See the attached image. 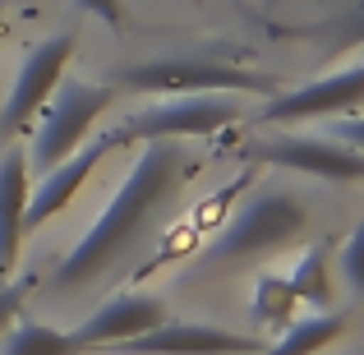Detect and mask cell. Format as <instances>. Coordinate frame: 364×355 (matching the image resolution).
<instances>
[{
  "mask_svg": "<svg viewBox=\"0 0 364 355\" xmlns=\"http://www.w3.org/2000/svg\"><path fill=\"white\" fill-rule=\"evenodd\" d=\"M245 152L254 161L323 180V185H364V152L337 143L323 129H277L272 139H254Z\"/></svg>",
  "mask_w": 364,
  "mask_h": 355,
  "instance_id": "cell-6",
  "label": "cell"
},
{
  "mask_svg": "<svg viewBox=\"0 0 364 355\" xmlns=\"http://www.w3.org/2000/svg\"><path fill=\"white\" fill-rule=\"evenodd\" d=\"M249 319H254L258 337H277L291 319H300V300H295L291 282L282 272H258L254 291H249Z\"/></svg>",
  "mask_w": 364,
  "mask_h": 355,
  "instance_id": "cell-15",
  "label": "cell"
},
{
  "mask_svg": "<svg viewBox=\"0 0 364 355\" xmlns=\"http://www.w3.org/2000/svg\"><path fill=\"white\" fill-rule=\"evenodd\" d=\"M245 120V102L231 92H180V97H157L152 107L134 111L120 124L124 143H157V139H208V134H222L226 124Z\"/></svg>",
  "mask_w": 364,
  "mask_h": 355,
  "instance_id": "cell-5",
  "label": "cell"
},
{
  "mask_svg": "<svg viewBox=\"0 0 364 355\" xmlns=\"http://www.w3.org/2000/svg\"><path fill=\"white\" fill-rule=\"evenodd\" d=\"M323 134H332L337 143H346V148L364 152V116H346V120H332V124H318Z\"/></svg>",
  "mask_w": 364,
  "mask_h": 355,
  "instance_id": "cell-19",
  "label": "cell"
},
{
  "mask_svg": "<svg viewBox=\"0 0 364 355\" xmlns=\"http://www.w3.org/2000/svg\"><path fill=\"white\" fill-rule=\"evenodd\" d=\"M332 263H337V277L346 282V291L364 300V222L346 231V240H341L337 254H332Z\"/></svg>",
  "mask_w": 364,
  "mask_h": 355,
  "instance_id": "cell-18",
  "label": "cell"
},
{
  "mask_svg": "<svg viewBox=\"0 0 364 355\" xmlns=\"http://www.w3.org/2000/svg\"><path fill=\"white\" fill-rule=\"evenodd\" d=\"M120 143H124V134H120V124H116V129H102L97 139H88L79 152H70L65 161H55L51 171H42V176L33 180V194H28L23 231L33 235V231H42L46 222H55V217L79 198V189L92 180V171H97L102 161L120 148Z\"/></svg>",
  "mask_w": 364,
  "mask_h": 355,
  "instance_id": "cell-9",
  "label": "cell"
},
{
  "mask_svg": "<svg viewBox=\"0 0 364 355\" xmlns=\"http://www.w3.org/2000/svg\"><path fill=\"white\" fill-rule=\"evenodd\" d=\"M74 51H79L74 33H55V37H46L42 46H33V51L23 55V65H18L14 83H9V92H5V107H0V139L28 134V124L42 116L51 92L60 88V79L70 74Z\"/></svg>",
  "mask_w": 364,
  "mask_h": 355,
  "instance_id": "cell-8",
  "label": "cell"
},
{
  "mask_svg": "<svg viewBox=\"0 0 364 355\" xmlns=\"http://www.w3.org/2000/svg\"><path fill=\"white\" fill-rule=\"evenodd\" d=\"M360 111H364V60L318 74L291 92H272L267 107L258 111V120L272 129H291V124H332L360 116Z\"/></svg>",
  "mask_w": 364,
  "mask_h": 355,
  "instance_id": "cell-7",
  "label": "cell"
},
{
  "mask_svg": "<svg viewBox=\"0 0 364 355\" xmlns=\"http://www.w3.org/2000/svg\"><path fill=\"white\" fill-rule=\"evenodd\" d=\"M18 309H23L18 291H14V286H0V337H5V332L18 323Z\"/></svg>",
  "mask_w": 364,
  "mask_h": 355,
  "instance_id": "cell-20",
  "label": "cell"
},
{
  "mask_svg": "<svg viewBox=\"0 0 364 355\" xmlns=\"http://www.w3.org/2000/svg\"><path fill=\"white\" fill-rule=\"evenodd\" d=\"M116 97H120L116 83H88V79L65 74L60 88L51 92V102L42 107V116L33 120L37 129H33V148H28V171L42 176L70 152H79L92 139V124L107 116V107Z\"/></svg>",
  "mask_w": 364,
  "mask_h": 355,
  "instance_id": "cell-2",
  "label": "cell"
},
{
  "mask_svg": "<svg viewBox=\"0 0 364 355\" xmlns=\"http://www.w3.org/2000/svg\"><path fill=\"white\" fill-rule=\"evenodd\" d=\"M0 28H5V0H0Z\"/></svg>",
  "mask_w": 364,
  "mask_h": 355,
  "instance_id": "cell-22",
  "label": "cell"
},
{
  "mask_svg": "<svg viewBox=\"0 0 364 355\" xmlns=\"http://www.w3.org/2000/svg\"><path fill=\"white\" fill-rule=\"evenodd\" d=\"M0 286H5V277H0Z\"/></svg>",
  "mask_w": 364,
  "mask_h": 355,
  "instance_id": "cell-23",
  "label": "cell"
},
{
  "mask_svg": "<svg viewBox=\"0 0 364 355\" xmlns=\"http://www.w3.org/2000/svg\"><path fill=\"white\" fill-rule=\"evenodd\" d=\"M74 5L88 9V14H97L102 23H111V28L120 23V0H74Z\"/></svg>",
  "mask_w": 364,
  "mask_h": 355,
  "instance_id": "cell-21",
  "label": "cell"
},
{
  "mask_svg": "<svg viewBox=\"0 0 364 355\" xmlns=\"http://www.w3.org/2000/svg\"><path fill=\"white\" fill-rule=\"evenodd\" d=\"M258 332H235L222 323H194V319H166L139 337L111 346V355H258Z\"/></svg>",
  "mask_w": 364,
  "mask_h": 355,
  "instance_id": "cell-10",
  "label": "cell"
},
{
  "mask_svg": "<svg viewBox=\"0 0 364 355\" xmlns=\"http://www.w3.org/2000/svg\"><path fill=\"white\" fill-rule=\"evenodd\" d=\"M309 226V208L286 189H263L254 194L231 222L222 226V235L208 245V263H254L277 249L295 245Z\"/></svg>",
  "mask_w": 364,
  "mask_h": 355,
  "instance_id": "cell-3",
  "label": "cell"
},
{
  "mask_svg": "<svg viewBox=\"0 0 364 355\" xmlns=\"http://www.w3.org/2000/svg\"><path fill=\"white\" fill-rule=\"evenodd\" d=\"M28 194H33V171H28V152L23 148H5L0 152V277H9L18 267L23 254V213H28Z\"/></svg>",
  "mask_w": 364,
  "mask_h": 355,
  "instance_id": "cell-12",
  "label": "cell"
},
{
  "mask_svg": "<svg viewBox=\"0 0 364 355\" xmlns=\"http://www.w3.org/2000/svg\"><path fill=\"white\" fill-rule=\"evenodd\" d=\"M0 355H83V346L70 332L51 328L42 319H18L14 328L0 337Z\"/></svg>",
  "mask_w": 364,
  "mask_h": 355,
  "instance_id": "cell-16",
  "label": "cell"
},
{
  "mask_svg": "<svg viewBox=\"0 0 364 355\" xmlns=\"http://www.w3.org/2000/svg\"><path fill=\"white\" fill-rule=\"evenodd\" d=\"M166 319H171L166 300H157V295H143V291H129V295L107 300L102 309H92L88 319H83L79 328L70 332V337L79 341L83 351H111V346H120V341L139 337V332L157 328V323H166Z\"/></svg>",
  "mask_w": 364,
  "mask_h": 355,
  "instance_id": "cell-11",
  "label": "cell"
},
{
  "mask_svg": "<svg viewBox=\"0 0 364 355\" xmlns=\"http://www.w3.org/2000/svg\"><path fill=\"white\" fill-rule=\"evenodd\" d=\"M295 33H318V37H332L337 51H355V46H364V0L346 5L337 18H328L323 28H295Z\"/></svg>",
  "mask_w": 364,
  "mask_h": 355,
  "instance_id": "cell-17",
  "label": "cell"
},
{
  "mask_svg": "<svg viewBox=\"0 0 364 355\" xmlns=\"http://www.w3.org/2000/svg\"><path fill=\"white\" fill-rule=\"evenodd\" d=\"M116 88H134L148 97H180V92H231V97H272L282 92L267 74L245 70V65H222V60H198V55H180V60H148L120 74Z\"/></svg>",
  "mask_w": 364,
  "mask_h": 355,
  "instance_id": "cell-4",
  "label": "cell"
},
{
  "mask_svg": "<svg viewBox=\"0 0 364 355\" xmlns=\"http://www.w3.org/2000/svg\"><path fill=\"white\" fill-rule=\"evenodd\" d=\"M291 291L300 304H309L314 314L318 309H337V277H332V245L328 240H314L309 249L300 254V263L291 267Z\"/></svg>",
  "mask_w": 364,
  "mask_h": 355,
  "instance_id": "cell-14",
  "label": "cell"
},
{
  "mask_svg": "<svg viewBox=\"0 0 364 355\" xmlns=\"http://www.w3.org/2000/svg\"><path fill=\"white\" fill-rule=\"evenodd\" d=\"M346 309H318V314H304V319H291L272 341H267L258 355H318L323 346L346 337Z\"/></svg>",
  "mask_w": 364,
  "mask_h": 355,
  "instance_id": "cell-13",
  "label": "cell"
},
{
  "mask_svg": "<svg viewBox=\"0 0 364 355\" xmlns=\"http://www.w3.org/2000/svg\"><path fill=\"white\" fill-rule=\"evenodd\" d=\"M194 166L198 161L189 157V148L176 143V139L143 143V152L134 157V166L124 171V180L116 185L111 203L97 213V222L74 240V249L51 267L46 291L65 295V291H79V286H92L102 272H111V267L143 240V231L152 226V217L166 208V198H176L180 189H185V180L194 176Z\"/></svg>",
  "mask_w": 364,
  "mask_h": 355,
  "instance_id": "cell-1",
  "label": "cell"
}]
</instances>
